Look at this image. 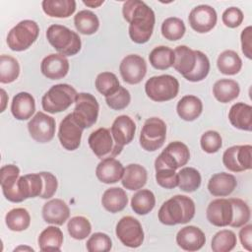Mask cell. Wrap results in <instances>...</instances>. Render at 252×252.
I'll use <instances>...</instances> for the list:
<instances>
[{
  "mask_svg": "<svg viewBox=\"0 0 252 252\" xmlns=\"http://www.w3.org/2000/svg\"><path fill=\"white\" fill-rule=\"evenodd\" d=\"M67 229L72 238L76 240H83L90 235L92 231V224L87 218L76 216L69 220Z\"/></svg>",
  "mask_w": 252,
  "mask_h": 252,
  "instance_id": "45",
  "label": "cell"
},
{
  "mask_svg": "<svg viewBox=\"0 0 252 252\" xmlns=\"http://www.w3.org/2000/svg\"><path fill=\"white\" fill-rule=\"evenodd\" d=\"M1 112H3L4 110H5V108H6V104H7V102H8V95L6 94V92L3 90V89H1Z\"/></svg>",
  "mask_w": 252,
  "mask_h": 252,
  "instance_id": "57",
  "label": "cell"
},
{
  "mask_svg": "<svg viewBox=\"0 0 252 252\" xmlns=\"http://www.w3.org/2000/svg\"><path fill=\"white\" fill-rule=\"evenodd\" d=\"M190 158L188 147L180 142L174 141L169 143L155 160V168L166 167L176 170L186 165Z\"/></svg>",
  "mask_w": 252,
  "mask_h": 252,
  "instance_id": "10",
  "label": "cell"
},
{
  "mask_svg": "<svg viewBox=\"0 0 252 252\" xmlns=\"http://www.w3.org/2000/svg\"><path fill=\"white\" fill-rule=\"evenodd\" d=\"M236 243L235 233L229 229H222L213 236L211 247L214 252H228L235 247Z\"/></svg>",
  "mask_w": 252,
  "mask_h": 252,
  "instance_id": "42",
  "label": "cell"
},
{
  "mask_svg": "<svg viewBox=\"0 0 252 252\" xmlns=\"http://www.w3.org/2000/svg\"><path fill=\"white\" fill-rule=\"evenodd\" d=\"M166 138V125L158 117L147 119L140 133V145L147 152H155L162 147Z\"/></svg>",
  "mask_w": 252,
  "mask_h": 252,
  "instance_id": "8",
  "label": "cell"
},
{
  "mask_svg": "<svg viewBox=\"0 0 252 252\" xmlns=\"http://www.w3.org/2000/svg\"><path fill=\"white\" fill-rule=\"evenodd\" d=\"M177 245L189 252L200 250L206 243L204 232L197 226L187 225L182 227L176 234Z\"/></svg>",
  "mask_w": 252,
  "mask_h": 252,
  "instance_id": "21",
  "label": "cell"
},
{
  "mask_svg": "<svg viewBox=\"0 0 252 252\" xmlns=\"http://www.w3.org/2000/svg\"><path fill=\"white\" fill-rule=\"evenodd\" d=\"M39 27L32 20H23L10 30L7 35L8 47L13 51L27 50L37 39Z\"/></svg>",
  "mask_w": 252,
  "mask_h": 252,
  "instance_id": "6",
  "label": "cell"
},
{
  "mask_svg": "<svg viewBox=\"0 0 252 252\" xmlns=\"http://www.w3.org/2000/svg\"><path fill=\"white\" fill-rule=\"evenodd\" d=\"M148 179V173L144 166L138 163H130L124 169L121 183L124 188L134 191L142 189Z\"/></svg>",
  "mask_w": 252,
  "mask_h": 252,
  "instance_id": "27",
  "label": "cell"
},
{
  "mask_svg": "<svg viewBox=\"0 0 252 252\" xmlns=\"http://www.w3.org/2000/svg\"><path fill=\"white\" fill-rule=\"evenodd\" d=\"M125 167L114 158H102L95 168L97 179L105 184L116 183L122 179Z\"/></svg>",
  "mask_w": 252,
  "mask_h": 252,
  "instance_id": "22",
  "label": "cell"
},
{
  "mask_svg": "<svg viewBox=\"0 0 252 252\" xmlns=\"http://www.w3.org/2000/svg\"><path fill=\"white\" fill-rule=\"evenodd\" d=\"M103 0H98V1H94V0H90V1H83V3L86 5V6H88V7H90V8H97V7H99L100 5H102L103 4Z\"/></svg>",
  "mask_w": 252,
  "mask_h": 252,
  "instance_id": "56",
  "label": "cell"
},
{
  "mask_svg": "<svg viewBox=\"0 0 252 252\" xmlns=\"http://www.w3.org/2000/svg\"><path fill=\"white\" fill-rule=\"evenodd\" d=\"M88 143L93 153L100 159L114 158L121 153L117 150L111 132L107 128L101 127L93 131L89 136Z\"/></svg>",
  "mask_w": 252,
  "mask_h": 252,
  "instance_id": "13",
  "label": "cell"
},
{
  "mask_svg": "<svg viewBox=\"0 0 252 252\" xmlns=\"http://www.w3.org/2000/svg\"><path fill=\"white\" fill-rule=\"evenodd\" d=\"M186 32L184 22L176 17H169L161 24L162 36L170 41H175L183 37Z\"/></svg>",
  "mask_w": 252,
  "mask_h": 252,
  "instance_id": "41",
  "label": "cell"
},
{
  "mask_svg": "<svg viewBox=\"0 0 252 252\" xmlns=\"http://www.w3.org/2000/svg\"><path fill=\"white\" fill-rule=\"evenodd\" d=\"M110 132L117 150L121 152L123 150V147L130 144L134 139L136 124L130 116L119 115L113 121Z\"/></svg>",
  "mask_w": 252,
  "mask_h": 252,
  "instance_id": "18",
  "label": "cell"
},
{
  "mask_svg": "<svg viewBox=\"0 0 252 252\" xmlns=\"http://www.w3.org/2000/svg\"><path fill=\"white\" fill-rule=\"evenodd\" d=\"M20 75V64L18 60L10 55L0 56V82L9 84L18 79Z\"/></svg>",
  "mask_w": 252,
  "mask_h": 252,
  "instance_id": "40",
  "label": "cell"
},
{
  "mask_svg": "<svg viewBox=\"0 0 252 252\" xmlns=\"http://www.w3.org/2000/svg\"><path fill=\"white\" fill-rule=\"evenodd\" d=\"M239 239L241 245L247 251H252V225L244 224L239 230Z\"/></svg>",
  "mask_w": 252,
  "mask_h": 252,
  "instance_id": "55",
  "label": "cell"
},
{
  "mask_svg": "<svg viewBox=\"0 0 252 252\" xmlns=\"http://www.w3.org/2000/svg\"><path fill=\"white\" fill-rule=\"evenodd\" d=\"M200 145L204 152L208 154H215L221 148L222 139L219 132L215 130H209L201 136Z\"/></svg>",
  "mask_w": 252,
  "mask_h": 252,
  "instance_id": "49",
  "label": "cell"
},
{
  "mask_svg": "<svg viewBox=\"0 0 252 252\" xmlns=\"http://www.w3.org/2000/svg\"><path fill=\"white\" fill-rule=\"evenodd\" d=\"M20 177V169L15 164H6L0 170V183L2 191L12 187Z\"/></svg>",
  "mask_w": 252,
  "mask_h": 252,
  "instance_id": "51",
  "label": "cell"
},
{
  "mask_svg": "<svg viewBox=\"0 0 252 252\" xmlns=\"http://www.w3.org/2000/svg\"><path fill=\"white\" fill-rule=\"evenodd\" d=\"M243 18L244 16L242 11L237 7H229L225 9L221 16L223 25L231 29L239 27L243 22Z\"/></svg>",
  "mask_w": 252,
  "mask_h": 252,
  "instance_id": "52",
  "label": "cell"
},
{
  "mask_svg": "<svg viewBox=\"0 0 252 252\" xmlns=\"http://www.w3.org/2000/svg\"><path fill=\"white\" fill-rule=\"evenodd\" d=\"M84 128L76 121L72 113L66 115L60 122L58 139L67 151H75L80 147Z\"/></svg>",
  "mask_w": 252,
  "mask_h": 252,
  "instance_id": "15",
  "label": "cell"
},
{
  "mask_svg": "<svg viewBox=\"0 0 252 252\" xmlns=\"http://www.w3.org/2000/svg\"><path fill=\"white\" fill-rule=\"evenodd\" d=\"M123 18L129 23V36L135 43H146L152 36L156 16L152 8L140 0H128L122 7Z\"/></svg>",
  "mask_w": 252,
  "mask_h": 252,
  "instance_id": "1",
  "label": "cell"
},
{
  "mask_svg": "<svg viewBox=\"0 0 252 252\" xmlns=\"http://www.w3.org/2000/svg\"><path fill=\"white\" fill-rule=\"evenodd\" d=\"M28 130L35 142L48 143L55 134V119L42 111H38L29 121Z\"/></svg>",
  "mask_w": 252,
  "mask_h": 252,
  "instance_id": "14",
  "label": "cell"
},
{
  "mask_svg": "<svg viewBox=\"0 0 252 252\" xmlns=\"http://www.w3.org/2000/svg\"><path fill=\"white\" fill-rule=\"evenodd\" d=\"M228 119L230 124L243 131L252 130V106L244 103H234L228 112Z\"/></svg>",
  "mask_w": 252,
  "mask_h": 252,
  "instance_id": "26",
  "label": "cell"
},
{
  "mask_svg": "<svg viewBox=\"0 0 252 252\" xmlns=\"http://www.w3.org/2000/svg\"><path fill=\"white\" fill-rule=\"evenodd\" d=\"M241 50L243 54L248 58L252 59V28L251 26L246 27L240 34Z\"/></svg>",
  "mask_w": 252,
  "mask_h": 252,
  "instance_id": "54",
  "label": "cell"
},
{
  "mask_svg": "<svg viewBox=\"0 0 252 252\" xmlns=\"http://www.w3.org/2000/svg\"><path fill=\"white\" fill-rule=\"evenodd\" d=\"M239 84L231 79H220L217 81L213 87L215 98L221 103H227L235 99L239 95Z\"/></svg>",
  "mask_w": 252,
  "mask_h": 252,
  "instance_id": "31",
  "label": "cell"
},
{
  "mask_svg": "<svg viewBox=\"0 0 252 252\" xmlns=\"http://www.w3.org/2000/svg\"><path fill=\"white\" fill-rule=\"evenodd\" d=\"M39 249L43 252L60 251L63 244V232L55 225L44 228L37 239Z\"/></svg>",
  "mask_w": 252,
  "mask_h": 252,
  "instance_id": "32",
  "label": "cell"
},
{
  "mask_svg": "<svg viewBox=\"0 0 252 252\" xmlns=\"http://www.w3.org/2000/svg\"><path fill=\"white\" fill-rule=\"evenodd\" d=\"M252 146L237 145L226 149L222 155V163L232 172H241L252 168Z\"/></svg>",
  "mask_w": 252,
  "mask_h": 252,
  "instance_id": "12",
  "label": "cell"
},
{
  "mask_svg": "<svg viewBox=\"0 0 252 252\" xmlns=\"http://www.w3.org/2000/svg\"><path fill=\"white\" fill-rule=\"evenodd\" d=\"M237 186L236 178L226 172L214 174L208 182L209 192L216 197H225L230 195Z\"/></svg>",
  "mask_w": 252,
  "mask_h": 252,
  "instance_id": "24",
  "label": "cell"
},
{
  "mask_svg": "<svg viewBox=\"0 0 252 252\" xmlns=\"http://www.w3.org/2000/svg\"><path fill=\"white\" fill-rule=\"evenodd\" d=\"M119 72L124 82L130 85H137L142 82L147 74V63L142 56L129 54L122 59L119 65Z\"/></svg>",
  "mask_w": 252,
  "mask_h": 252,
  "instance_id": "16",
  "label": "cell"
},
{
  "mask_svg": "<svg viewBox=\"0 0 252 252\" xmlns=\"http://www.w3.org/2000/svg\"><path fill=\"white\" fill-rule=\"evenodd\" d=\"M145 92L154 101H167L178 94L179 82L171 75L154 76L146 82Z\"/></svg>",
  "mask_w": 252,
  "mask_h": 252,
  "instance_id": "7",
  "label": "cell"
},
{
  "mask_svg": "<svg viewBox=\"0 0 252 252\" xmlns=\"http://www.w3.org/2000/svg\"><path fill=\"white\" fill-rule=\"evenodd\" d=\"M196 55L197 60L194 70L190 74L184 76L189 82H200L204 80L210 72V61L207 55L200 50H196Z\"/></svg>",
  "mask_w": 252,
  "mask_h": 252,
  "instance_id": "46",
  "label": "cell"
},
{
  "mask_svg": "<svg viewBox=\"0 0 252 252\" xmlns=\"http://www.w3.org/2000/svg\"><path fill=\"white\" fill-rule=\"evenodd\" d=\"M19 250H28V251H34L33 248L29 247V246H19L14 249V251H19Z\"/></svg>",
  "mask_w": 252,
  "mask_h": 252,
  "instance_id": "58",
  "label": "cell"
},
{
  "mask_svg": "<svg viewBox=\"0 0 252 252\" xmlns=\"http://www.w3.org/2000/svg\"><path fill=\"white\" fill-rule=\"evenodd\" d=\"M176 111L181 119L185 121H194L203 111L202 100L196 95H184L177 102Z\"/></svg>",
  "mask_w": 252,
  "mask_h": 252,
  "instance_id": "29",
  "label": "cell"
},
{
  "mask_svg": "<svg viewBox=\"0 0 252 252\" xmlns=\"http://www.w3.org/2000/svg\"><path fill=\"white\" fill-rule=\"evenodd\" d=\"M77 94L76 90L68 84L54 85L43 94L42 108L51 114L62 112L75 103Z\"/></svg>",
  "mask_w": 252,
  "mask_h": 252,
  "instance_id": "5",
  "label": "cell"
},
{
  "mask_svg": "<svg viewBox=\"0 0 252 252\" xmlns=\"http://www.w3.org/2000/svg\"><path fill=\"white\" fill-rule=\"evenodd\" d=\"M178 174V187L181 191L191 193L196 191L201 185V174L194 167H183Z\"/></svg>",
  "mask_w": 252,
  "mask_h": 252,
  "instance_id": "39",
  "label": "cell"
},
{
  "mask_svg": "<svg viewBox=\"0 0 252 252\" xmlns=\"http://www.w3.org/2000/svg\"><path fill=\"white\" fill-rule=\"evenodd\" d=\"M94 86L97 92L106 97L113 94L119 89L120 84L114 73L102 72L96 76Z\"/></svg>",
  "mask_w": 252,
  "mask_h": 252,
  "instance_id": "43",
  "label": "cell"
},
{
  "mask_svg": "<svg viewBox=\"0 0 252 252\" xmlns=\"http://www.w3.org/2000/svg\"><path fill=\"white\" fill-rule=\"evenodd\" d=\"M151 65L158 70H166L173 66L174 52L168 46L159 45L155 47L149 55Z\"/></svg>",
  "mask_w": 252,
  "mask_h": 252,
  "instance_id": "36",
  "label": "cell"
},
{
  "mask_svg": "<svg viewBox=\"0 0 252 252\" xmlns=\"http://www.w3.org/2000/svg\"><path fill=\"white\" fill-rule=\"evenodd\" d=\"M195 203L185 195H175L165 201L158 213V220L165 225L189 222L195 216Z\"/></svg>",
  "mask_w": 252,
  "mask_h": 252,
  "instance_id": "2",
  "label": "cell"
},
{
  "mask_svg": "<svg viewBox=\"0 0 252 252\" xmlns=\"http://www.w3.org/2000/svg\"><path fill=\"white\" fill-rule=\"evenodd\" d=\"M173 52V68L183 77L190 74L194 70L196 65V50H193L186 45H178L175 47Z\"/></svg>",
  "mask_w": 252,
  "mask_h": 252,
  "instance_id": "28",
  "label": "cell"
},
{
  "mask_svg": "<svg viewBox=\"0 0 252 252\" xmlns=\"http://www.w3.org/2000/svg\"><path fill=\"white\" fill-rule=\"evenodd\" d=\"M232 205V220L230 222L231 227H241L244 224L248 223L250 220V208L242 199L239 198H230L229 199Z\"/></svg>",
  "mask_w": 252,
  "mask_h": 252,
  "instance_id": "44",
  "label": "cell"
},
{
  "mask_svg": "<svg viewBox=\"0 0 252 252\" xmlns=\"http://www.w3.org/2000/svg\"><path fill=\"white\" fill-rule=\"evenodd\" d=\"M5 222L10 230L23 231L30 226L31 216L25 208H15L6 214Z\"/></svg>",
  "mask_w": 252,
  "mask_h": 252,
  "instance_id": "38",
  "label": "cell"
},
{
  "mask_svg": "<svg viewBox=\"0 0 252 252\" xmlns=\"http://www.w3.org/2000/svg\"><path fill=\"white\" fill-rule=\"evenodd\" d=\"M35 111V100L33 96L27 93L17 94L11 103V112L18 120H28Z\"/></svg>",
  "mask_w": 252,
  "mask_h": 252,
  "instance_id": "25",
  "label": "cell"
},
{
  "mask_svg": "<svg viewBox=\"0 0 252 252\" xmlns=\"http://www.w3.org/2000/svg\"><path fill=\"white\" fill-rule=\"evenodd\" d=\"M98 110L99 105L94 95L89 93H79L75 99V108L72 114L76 121L86 129L95 124Z\"/></svg>",
  "mask_w": 252,
  "mask_h": 252,
  "instance_id": "9",
  "label": "cell"
},
{
  "mask_svg": "<svg viewBox=\"0 0 252 252\" xmlns=\"http://www.w3.org/2000/svg\"><path fill=\"white\" fill-rule=\"evenodd\" d=\"M115 233L121 243L130 248H138L144 241L142 224L137 219L131 216L123 217L118 220Z\"/></svg>",
  "mask_w": 252,
  "mask_h": 252,
  "instance_id": "11",
  "label": "cell"
},
{
  "mask_svg": "<svg viewBox=\"0 0 252 252\" xmlns=\"http://www.w3.org/2000/svg\"><path fill=\"white\" fill-rule=\"evenodd\" d=\"M216 10L210 5H198L194 7L188 17L190 27L199 33H206L213 30L217 24Z\"/></svg>",
  "mask_w": 252,
  "mask_h": 252,
  "instance_id": "17",
  "label": "cell"
},
{
  "mask_svg": "<svg viewBox=\"0 0 252 252\" xmlns=\"http://www.w3.org/2000/svg\"><path fill=\"white\" fill-rule=\"evenodd\" d=\"M219 71L224 75H236L242 68V60L234 50L222 51L217 60Z\"/></svg>",
  "mask_w": 252,
  "mask_h": 252,
  "instance_id": "35",
  "label": "cell"
},
{
  "mask_svg": "<svg viewBox=\"0 0 252 252\" xmlns=\"http://www.w3.org/2000/svg\"><path fill=\"white\" fill-rule=\"evenodd\" d=\"M156 169L157 183L165 189H173L178 186V174L174 169L158 167Z\"/></svg>",
  "mask_w": 252,
  "mask_h": 252,
  "instance_id": "50",
  "label": "cell"
},
{
  "mask_svg": "<svg viewBox=\"0 0 252 252\" xmlns=\"http://www.w3.org/2000/svg\"><path fill=\"white\" fill-rule=\"evenodd\" d=\"M131 101V95L129 91L120 86L119 89L111 95L105 97L106 104L113 110H122L126 108Z\"/></svg>",
  "mask_w": 252,
  "mask_h": 252,
  "instance_id": "48",
  "label": "cell"
},
{
  "mask_svg": "<svg viewBox=\"0 0 252 252\" xmlns=\"http://www.w3.org/2000/svg\"><path fill=\"white\" fill-rule=\"evenodd\" d=\"M42 188L43 182L38 172L20 176L12 187L2 192L8 201L21 203L29 198L39 197L42 192Z\"/></svg>",
  "mask_w": 252,
  "mask_h": 252,
  "instance_id": "4",
  "label": "cell"
},
{
  "mask_svg": "<svg viewBox=\"0 0 252 252\" xmlns=\"http://www.w3.org/2000/svg\"><path fill=\"white\" fill-rule=\"evenodd\" d=\"M128 204L126 192L120 187H111L106 189L101 197V205L103 208L112 213H118L125 209Z\"/></svg>",
  "mask_w": 252,
  "mask_h": 252,
  "instance_id": "30",
  "label": "cell"
},
{
  "mask_svg": "<svg viewBox=\"0 0 252 252\" xmlns=\"http://www.w3.org/2000/svg\"><path fill=\"white\" fill-rule=\"evenodd\" d=\"M74 25L80 33L91 35L97 32L99 28V20L94 12L90 10H82L75 15Z\"/></svg>",
  "mask_w": 252,
  "mask_h": 252,
  "instance_id": "34",
  "label": "cell"
},
{
  "mask_svg": "<svg viewBox=\"0 0 252 252\" xmlns=\"http://www.w3.org/2000/svg\"><path fill=\"white\" fill-rule=\"evenodd\" d=\"M39 174H40V176L42 178V182H43L42 192L39 197L41 199H49V198L53 197V195L55 194V192L57 190V187H58L57 178L51 172L41 171V172H39Z\"/></svg>",
  "mask_w": 252,
  "mask_h": 252,
  "instance_id": "53",
  "label": "cell"
},
{
  "mask_svg": "<svg viewBox=\"0 0 252 252\" xmlns=\"http://www.w3.org/2000/svg\"><path fill=\"white\" fill-rule=\"evenodd\" d=\"M40 71L47 79H62L68 74L69 61L66 56L60 53H51L42 59Z\"/></svg>",
  "mask_w": 252,
  "mask_h": 252,
  "instance_id": "20",
  "label": "cell"
},
{
  "mask_svg": "<svg viewBox=\"0 0 252 252\" xmlns=\"http://www.w3.org/2000/svg\"><path fill=\"white\" fill-rule=\"evenodd\" d=\"M43 12L52 18H68L76 10L74 0H43L41 2Z\"/></svg>",
  "mask_w": 252,
  "mask_h": 252,
  "instance_id": "33",
  "label": "cell"
},
{
  "mask_svg": "<svg viewBox=\"0 0 252 252\" xmlns=\"http://www.w3.org/2000/svg\"><path fill=\"white\" fill-rule=\"evenodd\" d=\"M42 218L47 223L62 225L70 217L68 205L61 199H51L42 207Z\"/></svg>",
  "mask_w": 252,
  "mask_h": 252,
  "instance_id": "23",
  "label": "cell"
},
{
  "mask_svg": "<svg viewBox=\"0 0 252 252\" xmlns=\"http://www.w3.org/2000/svg\"><path fill=\"white\" fill-rule=\"evenodd\" d=\"M156 205V197L149 189H141L131 199L132 210L141 216L149 214Z\"/></svg>",
  "mask_w": 252,
  "mask_h": 252,
  "instance_id": "37",
  "label": "cell"
},
{
  "mask_svg": "<svg viewBox=\"0 0 252 252\" xmlns=\"http://www.w3.org/2000/svg\"><path fill=\"white\" fill-rule=\"evenodd\" d=\"M86 247L89 252H107L112 247V241L106 233L95 232L87 240Z\"/></svg>",
  "mask_w": 252,
  "mask_h": 252,
  "instance_id": "47",
  "label": "cell"
},
{
  "mask_svg": "<svg viewBox=\"0 0 252 252\" xmlns=\"http://www.w3.org/2000/svg\"><path fill=\"white\" fill-rule=\"evenodd\" d=\"M207 220L210 223L218 227H223L230 224L232 220V205L229 199H215L207 207Z\"/></svg>",
  "mask_w": 252,
  "mask_h": 252,
  "instance_id": "19",
  "label": "cell"
},
{
  "mask_svg": "<svg viewBox=\"0 0 252 252\" xmlns=\"http://www.w3.org/2000/svg\"><path fill=\"white\" fill-rule=\"evenodd\" d=\"M46 38L55 50L64 56L76 55L82 46L79 34L62 25H51L46 31Z\"/></svg>",
  "mask_w": 252,
  "mask_h": 252,
  "instance_id": "3",
  "label": "cell"
}]
</instances>
